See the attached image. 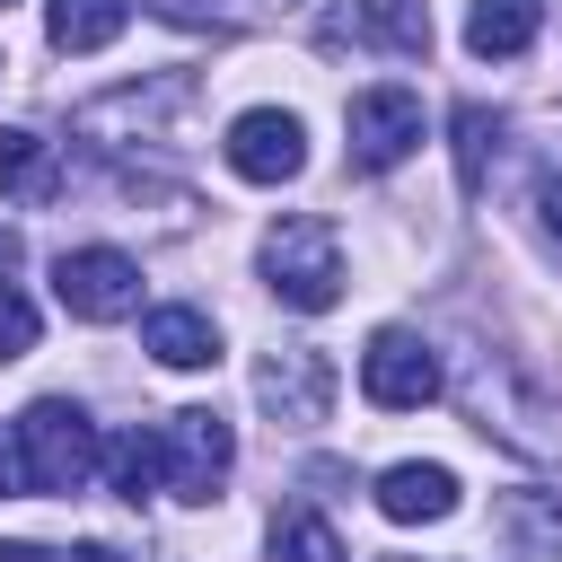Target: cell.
Returning a JSON list of instances; mask_svg holds the SVG:
<instances>
[{
	"label": "cell",
	"instance_id": "1",
	"mask_svg": "<svg viewBox=\"0 0 562 562\" xmlns=\"http://www.w3.org/2000/svg\"><path fill=\"white\" fill-rule=\"evenodd\" d=\"M263 281H272V299L281 307H299V316H325L334 299H342V237L325 228V220H272L263 228Z\"/></svg>",
	"mask_w": 562,
	"mask_h": 562
},
{
	"label": "cell",
	"instance_id": "2",
	"mask_svg": "<svg viewBox=\"0 0 562 562\" xmlns=\"http://www.w3.org/2000/svg\"><path fill=\"white\" fill-rule=\"evenodd\" d=\"M18 465H26V492H79L105 448H97V422L70 404V395H44L18 413Z\"/></svg>",
	"mask_w": 562,
	"mask_h": 562
},
{
	"label": "cell",
	"instance_id": "3",
	"mask_svg": "<svg viewBox=\"0 0 562 562\" xmlns=\"http://www.w3.org/2000/svg\"><path fill=\"white\" fill-rule=\"evenodd\" d=\"M228 465H237V430L211 404H184V413L158 422V483L176 501H211L228 483Z\"/></svg>",
	"mask_w": 562,
	"mask_h": 562
},
{
	"label": "cell",
	"instance_id": "4",
	"mask_svg": "<svg viewBox=\"0 0 562 562\" xmlns=\"http://www.w3.org/2000/svg\"><path fill=\"white\" fill-rule=\"evenodd\" d=\"M53 299H61L79 325H114V316L140 307V263L114 255V246H70V255L53 263Z\"/></svg>",
	"mask_w": 562,
	"mask_h": 562
},
{
	"label": "cell",
	"instance_id": "5",
	"mask_svg": "<svg viewBox=\"0 0 562 562\" xmlns=\"http://www.w3.org/2000/svg\"><path fill=\"white\" fill-rule=\"evenodd\" d=\"M360 395H369L378 413H413V404H430V395H439V360H430V342H422L413 325H378L369 351H360Z\"/></svg>",
	"mask_w": 562,
	"mask_h": 562
},
{
	"label": "cell",
	"instance_id": "6",
	"mask_svg": "<svg viewBox=\"0 0 562 562\" xmlns=\"http://www.w3.org/2000/svg\"><path fill=\"white\" fill-rule=\"evenodd\" d=\"M255 404H263L281 430L325 422V404H334V360H325L316 342H281V351H263V360H255Z\"/></svg>",
	"mask_w": 562,
	"mask_h": 562
},
{
	"label": "cell",
	"instance_id": "7",
	"mask_svg": "<svg viewBox=\"0 0 562 562\" xmlns=\"http://www.w3.org/2000/svg\"><path fill=\"white\" fill-rule=\"evenodd\" d=\"M342 132H351V167L386 176V167H404L422 149V97L413 88H360L351 114H342Z\"/></svg>",
	"mask_w": 562,
	"mask_h": 562
},
{
	"label": "cell",
	"instance_id": "8",
	"mask_svg": "<svg viewBox=\"0 0 562 562\" xmlns=\"http://www.w3.org/2000/svg\"><path fill=\"white\" fill-rule=\"evenodd\" d=\"M228 167H237L246 184H290V176L307 167V132H299V114H281V105H246V114L228 123Z\"/></svg>",
	"mask_w": 562,
	"mask_h": 562
},
{
	"label": "cell",
	"instance_id": "9",
	"mask_svg": "<svg viewBox=\"0 0 562 562\" xmlns=\"http://www.w3.org/2000/svg\"><path fill=\"white\" fill-rule=\"evenodd\" d=\"M378 509L395 518V527H439V518H457V474L448 465H386L378 474Z\"/></svg>",
	"mask_w": 562,
	"mask_h": 562
},
{
	"label": "cell",
	"instance_id": "10",
	"mask_svg": "<svg viewBox=\"0 0 562 562\" xmlns=\"http://www.w3.org/2000/svg\"><path fill=\"white\" fill-rule=\"evenodd\" d=\"M492 527H501V544L518 553V562H562V492H501V509H492Z\"/></svg>",
	"mask_w": 562,
	"mask_h": 562
},
{
	"label": "cell",
	"instance_id": "11",
	"mask_svg": "<svg viewBox=\"0 0 562 562\" xmlns=\"http://www.w3.org/2000/svg\"><path fill=\"white\" fill-rule=\"evenodd\" d=\"M140 351L167 360V369H211L220 360V325L202 307H149L140 316Z\"/></svg>",
	"mask_w": 562,
	"mask_h": 562
},
{
	"label": "cell",
	"instance_id": "12",
	"mask_svg": "<svg viewBox=\"0 0 562 562\" xmlns=\"http://www.w3.org/2000/svg\"><path fill=\"white\" fill-rule=\"evenodd\" d=\"M536 26H544V0H474V9H465V53L509 61V53L536 44Z\"/></svg>",
	"mask_w": 562,
	"mask_h": 562
},
{
	"label": "cell",
	"instance_id": "13",
	"mask_svg": "<svg viewBox=\"0 0 562 562\" xmlns=\"http://www.w3.org/2000/svg\"><path fill=\"white\" fill-rule=\"evenodd\" d=\"M53 184H61L53 140H44V132H0V193L35 211V202H53Z\"/></svg>",
	"mask_w": 562,
	"mask_h": 562
},
{
	"label": "cell",
	"instance_id": "14",
	"mask_svg": "<svg viewBox=\"0 0 562 562\" xmlns=\"http://www.w3.org/2000/svg\"><path fill=\"white\" fill-rule=\"evenodd\" d=\"M44 35L53 53H105L123 35V0H44Z\"/></svg>",
	"mask_w": 562,
	"mask_h": 562
},
{
	"label": "cell",
	"instance_id": "15",
	"mask_svg": "<svg viewBox=\"0 0 562 562\" xmlns=\"http://www.w3.org/2000/svg\"><path fill=\"white\" fill-rule=\"evenodd\" d=\"M360 35L386 44V53H404V61H422L430 53V9L422 0H360Z\"/></svg>",
	"mask_w": 562,
	"mask_h": 562
},
{
	"label": "cell",
	"instance_id": "16",
	"mask_svg": "<svg viewBox=\"0 0 562 562\" xmlns=\"http://www.w3.org/2000/svg\"><path fill=\"white\" fill-rule=\"evenodd\" d=\"M492 149H501V114H492V105H457V184H465V193H483Z\"/></svg>",
	"mask_w": 562,
	"mask_h": 562
},
{
	"label": "cell",
	"instance_id": "17",
	"mask_svg": "<svg viewBox=\"0 0 562 562\" xmlns=\"http://www.w3.org/2000/svg\"><path fill=\"white\" fill-rule=\"evenodd\" d=\"M272 562H342V536L316 509H281L272 518Z\"/></svg>",
	"mask_w": 562,
	"mask_h": 562
},
{
	"label": "cell",
	"instance_id": "18",
	"mask_svg": "<svg viewBox=\"0 0 562 562\" xmlns=\"http://www.w3.org/2000/svg\"><path fill=\"white\" fill-rule=\"evenodd\" d=\"M105 474H114L123 501H149V492H158V430H123V439L105 448Z\"/></svg>",
	"mask_w": 562,
	"mask_h": 562
},
{
	"label": "cell",
	"instance_id": "19",
	"mask_svg": "<svg viewBox=\"0 0 562 562\" xmlns=\"http://www.w3.org/2000/svg\"><path fill=\"white\" fill-rule=\"evenodd\" d=\"M26 351H35V307L0 281V360H26Z\"/></svg>",
	"mask_w": 562,
	"mask_h": 562
},
{
	"label": "cell",
	"instance_id": "20",
	"mask_svg": "<svg viewBox=\"0 0 562 562\" xmlns=\"http://www.w3.org/2000/svg\"><path fill=\"white\" fill-rule=\"evenodd\" d=\"M149 9H158L167 26H211V18H220V0H149Z\"/></svg>",
	"mask_w": 562,
	"mask_h": 562
},
{
	"label": "cell",
	"instance_id": "21",
	"mask_svg": "<svg viewBox=\"0 0 562 562\" xmlns=\"http://www.w3.org/2000/svg\"><path fill=\"white\" fill-rule=\"evenodd\" d=\"M26 492V465H18V430H0V501Z\"/></svg>",
	"mask_w": 562,
	"mask_h": 562
},
{
	"label": "cell",
	"instance_id": "22",
	"mask_svg": "<svg viewBox=\"0 0 562 562\" xmlns=\"http://www.w3.org/2000/svg\"><path fill=\"white\" fill-rule=\"evenodd\" d=\"M544 228H562V176L544 184Z\"/></svg>",
	"mask_w": 562,
	"mask_h": 562
},
{
	"label": "cell",
	"instance_id": "23",
	"mask_svg": "<svg viewBox=\"0 0 562 562\" xmlns=\"http://www.w3.org/2000/svg\"><path fill=\"white\" fill-rule=\"evenodd\" d=\"M70 562H123V553H114V544H79Z\"/></svg>",
	"mask_w": 562,
	"mask_h": 562
},
{
	"label": "cell",
	"instance_id": "24",
	"mask_svg": "<svg viewBox=\"0 0 562 562\" xmlns=\"http://www.w3.org/2000/svg\"><path fill=\"white\" fill-rule=\"evenodd\" d=\"M9 263H18V237H9V228H0V272H9Z\"/></svg>",
	"mask_w": 562,
	"mask_h": 562
},
{
	"label": "cell",
	"instance_id": "25",
	"mask_svg": "<svg viewBox=\"0 0 562 562\" xmlns=\"http://www.w3.org/2000/svg\"><path fill=\"white\" fill-rule=\"evenodd\" d=\"M0 9H9V0H0Z\"/></svg>",
	"mask_w": 562,
	"mask_h": 562
}]
</instances>
